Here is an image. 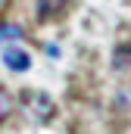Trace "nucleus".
Instances as JSON below:
<instances>
[{
    "label": "nucleus",
    "mask_w": 131,
    "mask_h": 134,
    "mask_svg": "<svg viewBox=\"0 0 131 134\" xmlns=\"http://www.w3.org/2000/svg\"><path fill=\"white\" fill-rule=\"evenodd\" d=\"M25 106H28V112H31L37 122H47V119L53 115V109H56L53 100H50L47 94H41V91H37V94H28V97H25Z\"/></svg>",
    "instance_id": "obj_1"
},
{
    "label": "nucleus",
    "mask_w": 131,
    "mask_h": 134,
    "mask_svg": "<svg viewBox=\"0 0 131 134\" xmlns=\"http://www.w3.org/2000/svg\"><path fill=\"white\" fill-rule=\"evenodd\" d=\"M3 63H6V69H13V72H25V69L31 66V59H28V53L22 47H6L3 50Z\"/></svg>",
    "instance_id": "obj_2"
},
{
    "label": "nucleus",
    "mask_w": 131,
    "mask_h": 134,
    "mask_svg": "<svg viewBox=\"0 0 131 134\" xmlns=\"http://www.w3.org/2000/svg\"><path fill=\"white\" fill-rule=\"evenodd\" d=\"M69 9V0H37V19H59Z\"/></svg>",
    "instance_id": "obj_3"
},
{
    "label": "nucleus",
    "mask_w": 131,
    "mask_h": 134,
    "mask_svg": "<svg viewBox=\"0 0 131 134\" xmlns=\"http://www.w3.org/2000/svg\"><path fill=\"white\" fill-rule=\"evenodd\" d=\"M9 112H13V97H9L6 87H0V125L9 119Z\"/></svg>",
    "instance_id": "obj_4"
},
{
    "label": "nucleus",
    "mask_w": 131,
    "mask_h": 134,
    "mask_svg": "<svg viewBox=\"0 0 131 134\" xmlns=\"http://www.w3.org/2000/svg\"><path fill=\"white\" fill-rule=\"evenodd\" d=\"M9 37L16 41V37H22V31L16 25H0V41H9Z\"/></svg>",
    "instance_id": "obj_5"
},
{
    "label": "nucleus",
    "mask_w": 131,
    "mask_h": 134,
    "mask_svg": "<svg viewBox=\"0 0 131 134\" xmlns=\"http://www.w3.org/2000/svg\"><path fill=\"white\" fill-rule=\"evenodd\" d=\"M131 63V47H119V53H116V66H125Z\"/></svg>",
    "instance_id": "obj_6"
},
{
    "label": "nucleus",
    "mask_w": 131,
    "mask_h": 134,
    "mask_svg": "<svg viewBox=\"0 0 131 134\" xmlns=\"http://www.w3.org/2000/svg\"><path fill=\"white\" fill-rule=\"evenodd\" d=\"M0 3H3V0H0Z\"/></svg>",
    "instance_id": "obj_7"
}]
</instances>
